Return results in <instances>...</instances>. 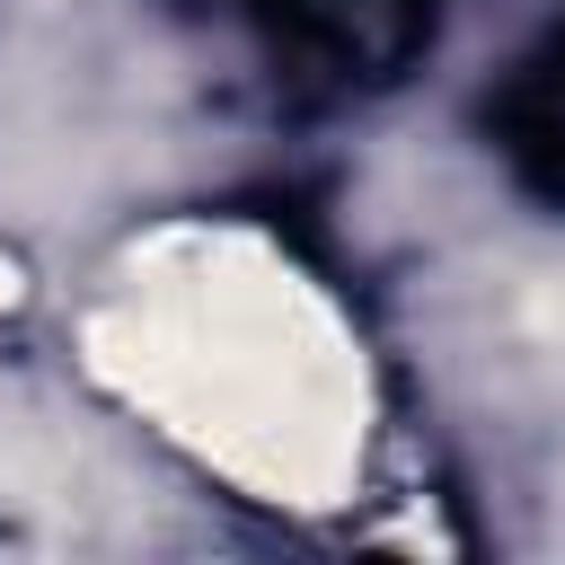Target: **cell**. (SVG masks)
<instances>
[{
  "mask_svg": "<svg viewBox=\"0 0 565 565\" xmlns=\"http://www.w3.org/2000/svg\"><path fill=\"white\" fill-rule=\"evenodd\" d=\"M503 141L547 194H565V35L503 88Z\"/></svg>",
  "mask_w": 565,
  "mask_h": 565,
  "instance_id": "6da1fadb",
  "label": "cell"
}]
</instances>
